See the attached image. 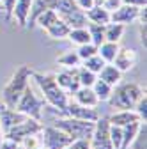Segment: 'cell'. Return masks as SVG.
<instances>
[{"label": "cell", "mask_w": 147, "mask_h": 149, "mask_svg": "<svg viewBox=\"0 0 147 149\" xmlns=\"http://www.w3.org/2000/svg\"><path fill=\"white\" fill-rule=\"evenodd\" d=\"M142 123H145V121H137V123L122 126V147L121 149H130V144L133 142V139H135V135H137Z\"/></svg>", "instance_id": "cell-24"}, {"label": "cell", "mask_w": 147, "mask_h": 149, "mask_svg": "<svg viewBox=\"0 0 147 149\" xmlns=\"http://www.w3.org/2000/svg\"><path fill=\"white\" fill-rule=\"evenodd\" d=\"M119 43H110V41H103L99 46H98V55L105 61V62H114L115 55L119 52Z\"/></svg>", "instance_id": "cell-23"}, {"label": "cell", "mask_w": 147, "mask_h": 149, "mask_svg": "<svg viewBox=\"0 0 147 149\" xmlns=\"http://www.w3.org/2000/svg\"><path fill=\"white\" fill-rule=\"evenodd\" d=\"M32 78H34L35 84H37L44 103L51 110L64 114V108H66V105L69 101V96L59 87L57 80H55V73H37V71H34Z\"/></svg>", "instance_id": "cell-1"}, {"label": "cell", "mask_w": 147, "mask_h": 149, "mask_svg": "<svg viewBox=\"0 0 147 149\" xmlns=\"http://www.w3.org/2000/svg\"><path fill=\"white\" fill-rule=\"evenodd\" d=\"M2 2H4V0H0V4H2Z\"/></svg>", "instance_id": "cell-48"}, {"label": "cell", "mask_w": 147, "mask_h": 149, "mask_svg": "<svg viewBox=\"0 0 147 149\" xmlns=\"http://www.w3.org/2000/svg\"><path fill=\"white\" fill-rule=\"evenodd\" d=\"M110 139H112L114 149H121L122 147V128L110 124Z\"/></svg>", "instance_id": "cell-33"}, {"label": "cell", "mask_w": 147, "mask_h": 149, "mask_svg": "<svg viewBox=\"0 0 147 149\" xmlns=\"http://www.w3.org/2000/svg\"><path fill=\"white\" fill-rule=\"evenodd\" d=\"M20 146H23V147H27V149H37V147H41V135H39V133L28 135V137H25V139L20 142Z\"/></svg>", "instance_id": "cell-34"}, {"label": "cell", "mask_w": 147, "mask_h": 149, "mask_svg": "<svg viewBox=\"0 0 147 149\" xmlns=\"http://www.w3.org/2000/svg\"><path fill=\"white\" fill-rule=\"evenodd\" d=\"M53 126L59 128L60 132H64L73 140H89L90 135H92V130H94V123L75 119V117H67V116H62L59 119H55Z\"/></svg>", "instance_id": "cell-4"}, {"label": "cell", "mask_w": 147, "mask_h": 149, "mask_svg": "<svg viewBox=\"0 0 147 149\" xmlns=\"http://www.w3.org/2000/svg\"><path fill=\"white\" fill-rule=\"evenodd\" d=\"M75 69H76V68H73V69H64V71H60V73H55V80H57L59 87L66 92L67 96L73 94V92L80 87Z\"/></svg>", "instance_id": "cell-11"}, {"label": "cell", "mask_w": 147, "mask_h": 149, "mask_svg": "<svg viewBox=\"0 0 147 149\" xmlns=\"http://www.w3.org/2000/svg\"><path fill=\"white\" fill-rule=\"evenodd\" d=\"M66 149H89V140H73Z\"/></svg>", "instance_id": "cell-40"}, {"label": "cell", "mask_w": 147, "mask_h": 149, "mask_svg": "<svg viewBox=\"0 0 147 149\" xmlns=\"http://www.w3.org/2000/svg\"><path fill=\"white\" fill-rule=\"evenodd\" d=\"M122 4L126 6H135V7H142V6H147V0H121Z\"/></svg>", "instance_id": "cell-41"}, {"label": "cell", "mask_w": 147, "mask_h": 149, "mask_svg": "<svg viewBox=\"0 0 147 149\" xmlns=\"http://www.w3.org/2000/svg\"><path fill=\"white\" fill-rule=\"evenodd\" d=\"M71 96L75 98L73 101H76V103H80V105H83V107L96 108V107L99 105V100H98V96L94 94L92 87H78Z\"/></svg>", "instance_id": "cell-13"}, {"label": "cell", "mask_w": 147, "mask_h": 149, "mask_svg": "<svg viewBox=\"0 0 147 149\" xmlns=\"http://www.w3.org/2000/svg\"><path fill=\"white\" fill-rule=\"evenodd\" d=\"M44 100H41V98H37L34 94V91H32V87L28 85L27 89H25V92L20 96V100H18V103H16V110L18 112H21L23 116H27V117H32V119H35V121H41L43 119V110H44Z\"/></svg>", "instance_id": "cell-5"}, {"label": "cell", "mask_w": 147, "mask_h": 149, "mask_svg": "<svg viewBox=\"0 0 147 149\" xmlns=\"http://www.w3.org/2000/svg\"><path fill=\"white\" fill-rule=\"evenodd\" d=\"M41 130H43L41 121H35L32 117H25L21 123H18L16 126H12L11 130H7V132L4 133V137L9 139V140H12V142H16V144H20L28 135L41 133Z\"/></svg>", "instance_id": "cell-7"}, {"label": "cell", "mask_w": 147, "mask_h": 149, "mask_svg": "<svg viewBox=\"0 0 147 149\" xmlns=\"http://www.w3.org/2000/svg\"><path fill=\"white\" fill-rule=\"evenodd\" d=\"M2 140H4V130H2V126H0V144H2Z\"/></svg>", "instance_id": "cell-44"}, {"label": "cell", "mask_w": 147, "mask_h": 149, "mask_svg": "<svg viewBox=\"0 0 147 149\" xmlns=\"http://www.w3.org/2000/svg\"><path fill=\"white\" fill-rule=\"evenodd\" d=\"M30 7H32V0H16L12 9V20L16 22L18 27H27Z\"/></svg>", "instance_id": "cell-14"}, {"label": "cell", "mask_w": 147, "mask_h": 149, "mask_svg": "<svg viewBox=\"0 0 147 149\" xmlns=\"http://www.w3.org/2000/svg\"><path fill=\"white\" fill-rule=\"evenodd\" d=\"M99 4H101L106 11H110V13H114L115 9H119V7L122 6L121 0H99Z\"/></svg>", "instance_id": "cell-37"}, {"label": "cell", "mask_w": 147, "mask_h": 149, "mask_svg": "<svg viewBox=\"0 0 147 149\" xmlns=\"http://www.w3.org/2000/svg\"><path fill=\"white\" fill-rule=\"evenodd\" d=\"M69 25L64 22V20H59L55 22V23H51L44 32L48 34V37L50 39H55V41H60V39H67V34H69Z\"/></svg>", "instance_id": "cell-21"}, {"label": "cell", "mask_w": 147, "mask_h": 149, "mask_svg": "<svg viewBox=\"0 0 147 149\" xmlns=\"http://www.w3.org/2000/svg\"><path fill=\"white\" fill-rule=\"evenodd\" d=\"M55 61H57V64H60V66H62V68H66V69L78 68V66L82 64V61H80V57H78L76 50H67V52L60 53Z\"/></svg>", "instance_id": "cell-22"}, {"label": "cell", "mask_w": 147, "mask_h": 149, "mask_svg": "<svg viewBox=\"0 0 147 149\" xmlns=\"http://www.w3.org/2000/svg\"><path fill=\"white\" fill-rule=\"evenodd\" d=\"M76 53H78L80 61H85V59H89V57H92V55L98 53V46L92 45V43H85V45H80L76 48Z\"/></svg>", "instance_id": "cell-32"}, {"label": "cell", "mask_w": 147, "mask_h": 149, "mask_svg": "<svg viewBox=\"0 0 147 149\" xmlns=\"http://www.w3.org/2000/svg\"><path fill=\"white\" fill-rule=\"evenodd\" d=\"M67 39L73 43V45H85V43H90V37H89V30L87 27H78V29H71L69 34H67Z\"/></svg>", "instance_id": "cell-26"}, {"label": "cell", "mask_w": 147, "mask_h": 149, "mask_svg": "<svg viewBox=\"0 0 147 149\" xmlns=\"http://www.w3.org/2000/svg\"><path fill=\"white\" fill-rule=\"evenodd\" d=\"M2 11H4V9H2V4H0V13H2Z\"/></svg>", "instance_id": "cell-46"}, {"label": "cell", "mask_w": 147, "mask_h": 149, "mask_svg": "<svg viewBox=\"0 0 147 149\" xmlns=\"http://www.w3.org/2000/svg\"><path fill=\"white\" fill-rule=\"evenodd\" d=\"M105 41H110V43H121L122 36H124V30H126V25L122 23H117V22H108L105 27Z\"/></svg>", "instance_id": "cell-20"}, {"label": "cell", "mask_w": 147, "mask_h": 149, "mask_svg": "<svg viewBox=\"0 0 147 149\" xmlns=\"http://www.w3.org/2000/svg\"><path fill=\"white\" fill-rule=\"evenodd\" d=\"M140 121L138 114L135 110H115L112 116L108 117V123L114 124V126H126V124H131V123H137Z\"/></svg>", "instance_id": "cell-15"}, {"label": "cell", "mask_w": 147, "mask_h": 149, "mask_svg": "<svg viewBox=\"0 0 147 149\" xmlns=\"http://www.w3.org/2000/svg\"><path fill=\"white\" fill-rule=\"evenodd\" d=\"M131 149H147V123H142L138 132L133 139V142L130 144Z\"/></svg>", "instance_id": "cell-30"}, {"label": "cell", "mask_w": 147, "mask_h": 149, "mask_svg": "<svg viewBox=\"0 0 147 149\" xmlns=\"http://www.w3.org/2000/svg\"><path fill=\"white\" fill-rule=\"evenodd\" d=\"M138 32H140V43L145 48L147 46V23H138Z\"/></svg>", "instance_id": "cell-39"}, {"label": "cell", "mask_w": 147, "mask_h": 149, "mask_svg": "<svg viewBox=\"0 0 147 149\" xmlns=\"http://www.w3.org/2000/svg\"><path fill=\"white\" fill-rule=\"evenodd\" d=\"M89 149H90V147H89Z\"/></svg>", "instance_id": "cell-50"}, {"label": "cell", "mask_w": 147, "mask_h": 149, "mask_svg": "<svg viewBox=\"0 0 147 149\" xmlns=\"http://www.w3.org/2000/svg\"><path fill=\"white\" fill-rule=\"evenodd\" d=\"M145 94V89L137 82H119L114 85L108 105L114 110H133L137 101Z\"/></svg>", "instance_id": "cell-3"}, {"label": "cell", "mask_w": 147, "mask_h": 149, "mask_svg": "<svg viewBox=\"0 0 147 149\" xmlns=\"http://www.w3.org/2000/svg\"><path fill=\"white\" fill-rule=\"evenodd\" d=\"M14 4H16V0H4L2 2V13L6 16V22H11L12 20V9H14Z\"/></svg>", "instance_id": "cell-36"}, {"label": "cell", "mask_w": 147, "mask_h": 149, "mask_svg": "<svg viewBox=\"0 0 147 149\" xmlns=\"http://www.w3.org/2000/svg\"><path fill=\"white\" fill-rule=\"evenodd\" d=\"M62 116H67V117H75V119H82V121H90V123H96L101 116L96 108H90V107H83L76 101L69 100L66 108H64V114Z\"/></svg>", "instance_id": "cell-9"}, {"label": "cell", "mask_w": 147, "mask_h": 149, "mask_svg": "<svg viewBox=\"0 0 147 149\" xmlns=\"http://www.w3.org/2000/svg\"><path fill=\"white\" fill-rule=\"evenodd\" d=\"M27 116H23L21 112H18L16 108H6L2 114H0V126H2L4 133L7 130H11L12 126H16L18 123H21Z\"/></svg>", "instance_id": "cell-17"}, {"label": "cell", "mask_w": 147, "mask_h": 149, "mask_svg": "<svg viewBox=\"0 0 147 149\" xmlns=\"http://www.w3.org/2000/svg\"><path fill=\"white\" fill-rule=\"evenodd\" d=\"M105 25H98V23H87V30H89V37H90V43L99 46L105 41Z\"/></svg>", "instance_id": "cell-29"}, {"label": "cell", "mask_w": 147, "mask_h": 149, "mask_svg": "<svg viewBox=\"0 0 147 149\" xmlns=\"http://www.w3.org/2000/svg\"><path fill=\"white\" fill-rule=\"evenodd\" d=\"M90 149H114L112 139H110V123L108 117H99L94 123L92 135L89 139Z\"/></svg>", "instance_id": "cell-6"}, {"label": "cell", "mask_w": 147, "mask_h": 149, "mask_svg": "<svg viewBox=\"0 0 147 149\" xmlns=\"http://www.w3.org/2000/svg\"><path fill=\"white\" fill-rule=\"evenodd\" d=\"M59 20V14H57V11H53V9H46V11H43L37 18H35V22H34V27H41L43 30H46L51 23H55Z\"/></svg>", "instance_id": "cell-25"}, {"label": "cell", "mask_w": 147, "mask_h": 149, "mask_svg": "<svg viewBox=\"0 0 147 149\" xmlns=\"http://www.w3.org/2000/svg\"><path fill=\"white\" fill-rule=\"evenodd\" d=\"M105 64H106V62L99 57L98 53L92 55V57H89V59H85V61H82V66H83V68H87L89 71H92V73H96V74L101 71V68H103Z\"/></svg>", "instance_id": "cell-31"}, {"label": "cell", "mask_w": 147, "mask_h": 149, "mask_svg": "<svg viewBox=\"0 0 147 149\" xmlns=\"http://www.w3.org/2000/svg\"><path fill=\"white\" fill-rule=\"evenodd\" d=\"M98 78L99 80H103V82H106V84H110V85H117L121 80H122V73L112 64V62H106L103 68H101V71L98 73Z\"/></svg>", "instance_id": "cell-18"}, {"label": "cell", "mask_w": 147, "mask_h": 149, "mask_svg": "<svg viewBox=\"0 0 147 149\" xmlns=\"http://www.w3.org/2000/svg\"><path fill=\"white\" fill-rule=\"evenodd\" d=\"M133 110L138 114L140 121H147V94H144V96L137 101V105H135Z\"/></svg>", "instance_id": "cell-35"}, {"label": "cell", "mask_w": 147, "mask_h": 149, "mask_svg": "<svg viewBox=\"0 0 147 149\" xmlns=\"http://www.w3.org/2000/svg\"><path fill=\"white\" fill-rule=\"evenodd\" d=\"M142 7H144V6H142ZM138 13H140V7L122 4L119 9H115L114 13H110V20H112V22H117V23H122V25L135 23V22L138 20Z\"/></svg>", "instance_id": "cell-12"}, {"label": "cell", "mask_w": 147, "mask_h": 149, "mask_svg": "<svg viewBox=\"0 0 147 149\" xmlns=\"http://www.w3.org/2000/svg\"><path fill=\"white\" fill-rule=\"evenodd\" d=\"M85 16H87V22L89 23H98V25H106L110 20V11H106L99 2L96 6H92L89 11H85Z\"/></svg>", "instance_id": "cell-16"}, {"label": "cell", "mask_w": 147, "mask_h": 149, "mask_svg": "<svg viewBox=\"0 0 147 149\" xmlns=\"http://www.w3.org/2000/svg\"><path fill=\"white\" fill-rule=\"evenodd\" d=\"M34 69L28 64H20L14 73L11 74L9 82L6 84V87L2 89V101L6 103L7 108H14L20 96L25 92V89L30 85V78H32Z\"/></svg>", "instance_id": "cell-2"}, {"label": "cell", "mask_w": 147, "mask_h": 149, "mask_svg": "<svg viewBox=\"0 0 147 149\" xmlns=\"http://www.w3.org/2000/svg\"><path fill=\"white\" fill-rule=\"evenodd\" d=\"M39 135H41V146L46 147V149H66L73 142L71 137H67L64 132H60V130L55 128L53 124L43 126Z\"/></svg>", "instance_id": "cell-8"}, {"label": "cell", "mask_w": 147, "mask_h": 149, "mask_svg": "<svg viewBox=\"0 0 147 149\" xmlns=\"http://www.w3.org/2000/svg\"><path fill=\"white\" fill-rule=\"evenodd\" d=\"M37 149H46V147H43V146H41V147H37Z\"/></svg>", "instance_id": "cell-47"}, {"label": "cell", "mask_w": 147, "mask_h": 149, "mask_svg": "<svg viewBox=\"0 0 147 149\" xmlns=\"http://www.w3.org/2000/svg\"><path fill=\"white\" fill-rule=\"evenodd\" d=\"M16 149H27V147H23V146H20V144H18V147Z\"/></svg>", "instance_id": "cell-45"}, {"label": "cell", "mask_w": 147, "mask_h": 149, "mask_svg": "<svg viewBox=\"0 0 147 149\" xmlns=\"http://www.w3.org/2000/svg\"><path fill=\"white\" fill-rule=\"evenodd\" d=\"M60 20H64L67 25H69V29H78V27H87V16H85V11H82V9H73V11H69V13H66V14H62V16H59Z\"/></svg>", "instance_id": "cell-19"}, {"label": "cell", "mask_w": 147, "mask_h": 149, "mask_svg": "<svg viewBox=\"0 0 147 149\" xmlns=\"http://www.w3.org/2000/svg\"><path fill=\"white\" fill-rule=\"evenodd\" d=\"M98 2H99V0H98Z\"/></svg>", "instance_id": "cell-49"}, {"label": "cell", "mask_w": 147, "mask_h": 149, "mask_svg": "<svg viewBox=\"0 0 147 149\" xmlns=\"http://www.w3.org/2000/svg\"><path fill=\"white\" fill-rule=\"evenodd\" d=\"M75 71H76V78H78L80 87H92V84H94V82H96V78H98V74H96V73L89 71V69H87V68H83L82 64H80Z\"/></svg>", "instance_id": "cell-27"}, {"label": "cell", "mask_w": 147, "mask_h": 149, "mask_svg": "<svg viewBox=\"0 0 147 149\" xmlns=\"http://www.w3.org/2000/svg\"><path fill=\"white\" fill-rule=\"evenodd\" d=\"M16 147H18V144L12 142V140H9V139H6V137H4L2 144H0V149H16Z\"/></svg>", "instance_id": "cell-42"}, {"label": "cell", "mask_w": 147, "mask_h": 149, "mask_svg": "<svg viewBox=\"0 0 147 149\" xmlns=\"http://www.w3.org/2000/svg\"><path fill=\"white\" fill-rule=\"evenodd\" d=\"M6 108H7V107H6V103H4L2 100H0V114H2V112H4Z\"/></svg>", "instance_id": "cell-43"}, {"label": "cell", "mask_w": 147, "mask_h": 149, "mask_svg": "<svg viewBox=\"0 0 147 149\" xmlns=\"http://www.w3.org/2000/svg\"><path fill=\"white\" fill-rule=\"evenodd\" d=\"M112 85L110 84H106V82H103V80H99V78H96V82L92 84V91H94V94L98 96V100H99V103L101 101H108V98H110V94H112Z\"/></svg>", "instance_id": "cell-28"}, {"label": "cell", "mask_w": 147, "mask_h": 149, "mask_svg": "<svg viewBox=\"0 0 147 149\" xmlns=\"http://www.w3.org/2000/svg\"><path fill=\"white\" fill-rule=\"evenodd\" d=\"M75 4H76L78 9H82V11H89L92 6L98 4V0H75Z\"/></svg>", "instance_id": "cell-38"}, {"label": "cell", "mask_w": 147, "mask_h": 149, "mask_svg": "<svg viewBox=\"0 0 147 149\" xmlns=\"http://www.w3.org/2000/svg\"><path fill=\"white\" fill-rule=\"evenodd\" d=\"M137 52L131 50V48H119L115 59H114V66L121 71V73H126V71H131L135 66H137Z\"/></svg>", "instance_id": "cell-10"}]
</instances>
